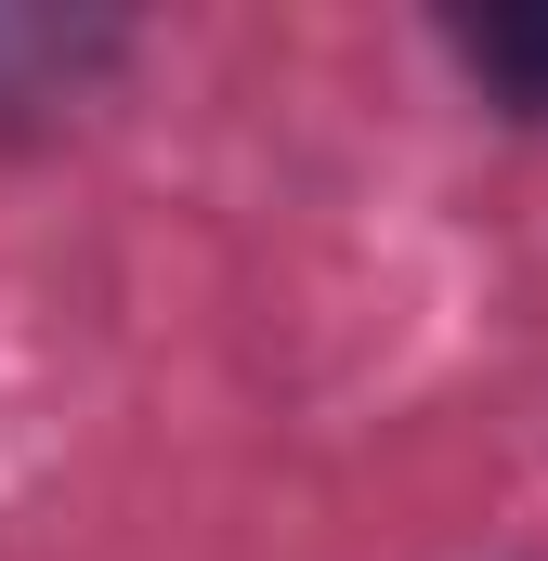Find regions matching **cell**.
Here are the masks:
<instances>
[{
	"label": "cell",
	"instance_id": "obj_1",
	"mask_svg": "<svg viewBox=\"0 0 548 561\" xmlns=\"http://www.w3.org/2000/svg\"><path fill=\"white\" fill-rule=\"evenodd\" d=\"M457 53H470L510 105H548V13H470V26H457Z\"/></svg>",
	"mask_w": 548,
	"mask_h": 561
}]
</instances>
